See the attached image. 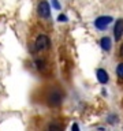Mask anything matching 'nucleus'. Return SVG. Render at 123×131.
<instances>
[{
  "mask_svg": "<svg viewBox=\"0 0 123 131\" xmlns=\"http://www.w3.org/2000/svg\"><path fill=\"white\" fill-rule=\"evenodd\" d=\"M63 101V93H61L60 89H51L47 96V102L49 106H59Z\"/></svg>",
  "mask_w": 123,
  "mask_h": 131,
  "instance_id": "nucleus-1",
  "label": "nucleus"
},
{
  "mask_svg": "<svg viewBox=\"0 0 123 131\" xmlns=\"http://www.w3.org/2000/svg\"><path fill=\"white\" fill-rule=\"evenodd\" d=\"M51 45V41H49L48 36L45 34H40L38 37L36 38V42H34V47H36V51H45V49L49 48Z\"/></svg>",
  "mask_w": 123,
  "mask_h": 131,
  "instance_id": "nucleus-2",
  "label": "nucleus"
},
{
  "mask_svg": "<svg viewBox=\"0 0 123 131\" xmlns=\"http://www.w3.org/2000/svg\"><path fill=\"white\" fill-rule=\"evenodd\" d=\"M37 14L41 18H49L51 15V7L47 0H40L38 6H37Z\"/></svg>",
  "mask_w": 123,
  "mask_h": 131,
  "instance_id": "nucleus-3",
  "label": "nucleus"
},
{
  "mask_svg": "<svg viewBox=\"0 0 123 131\" xmlns=\"http://www.w3.org/2000/svg\"><path fill=\"white\" fill-rule=\"evenodd\" d=\"M111 22H112V18H111V16H98V18L94 20V26H96V29H98V30H107Z\"/></svg>",
  "mask_w": 123,
  "mask_h": 131,
  "instance_id": "nucleus-4",
  "label": "nucleus"
},
{
  "mask_svg": "<svg viewBox=\"0 0 123 131\" xmlns=\"http://www.w3.org/2000/svg\"><path fill=\"white\" fill-rule=\"evenodd\" d=\"M114 36H115V40H120L122 36H123V19H119L116 25L114 27Z\"/></svg>",
  "mask_w": 123,
  "mask_h": 131,
  "instance_id": "nucleus-5",
  "label": "nucleus"
},
{
  "mask_svg": "<svg viewBox=\"0 0 123 131\" xmlns=\"http://www.w3.org/2000/svg\"><path fill=\"white\" fill-rule=\"evenodd\" d=\"M96 75H97V79H98V82H100V83H107V82L109 81L108 72H107L105 70H102V68H98V70H97Z\"/></svg>",
  "mask_w": 123,
  "mask_h": 131,
  "instance_id": "nucleus-6",
  "label": "nucleus"
},
{
  "mask_svg": "<svg viewBox=\"0 0 123 131\" xmlns=\"http://www.w3.org/2000/svg\"><path fill=\"white\" fill-rule=\"evenodd\" d=\"M100 45L104 51H111V47H112V41H111L109 37H102L100 40Z\"/></svg>",
  "mask_w": 123,
  "mask_h": 131,
  "instance_id": "nucleus-7",
  "label": "nucleus"
},
{
  "mask_svg": "<svg viewBox=\"0 0 123 131\" xmlns=\"http://www.w3.org/2000/svg\"><path fill=\"white\" fill-rule=\"evenodd\" d=\"M36 67H37V70H40V71L45 72V71H48L49 66H48V63H47L44 59H37V60H36Z\"/></svg>",
  "mask_w": 123,
  "mask_h": 131,
  "instance_id": "nucleus-8",
  "label": "nucleus"
},
{
  "mask_svg": "<svg viewBox=\"0 0 123 131\" xmlns=\"http://www.w3.org/2000/svg\"><path fill=\"white\" fill-rule=\"evenodd\" d=\"M47 131H64V127L61 126L60 123H56V122H53V123H51V124L48 126Z\"/></svg>",
  "mask_w": 123,
  "mask_h": 131,
  "instance_id": "nucleus-9",
  "label": "nucleus"
},
{
  "mask_svg": "<svg viewBox=\"0 0 123 131\" xmlns=\"http://www.w3.org/2000/svg\"><path fill=\"white\" fill-rule=\"evenodd\" d=\"M116 75L120 78V79H123V63H119L118 67H116Z\"/></svg>",
  "mask_w": 123,
  "mask_h": 131,
  "instance_id": "nucleus-10",
  "label": "nucleus"
},
{
  "mask_svg": "<svg viewBox=\"0 0 123 131\" xmlns=\"http://www.w3.org/2000/svg\"><path fill=\"white\" fill-rule=\"evenodd\" d=\"M52 3H53V7H55L56 10H60V4H59L57 0H52Z\"/></svg>",
  "mask_w": 123,
  "mask_h": 131,
  "instance_id": "nucleus-11",
  "label": "nucleus"
},
{
  "mask_svg": "<svg viewBox=\"0 0 123 131\" xmlns=\"http://www.w3.org/2000/svg\"><path fill=\"white\" fill-rule=\"evenodd\" d=\"M57 19H59V20H60V22H66V20H67V16H66V15H63V14H61V15H59V18H57Z\"/></svg>",
  "mask_w": 123,
  "mask_h": 131,
  "instance_id": "nucleus-12",
  "label": "nucleus"
},
{
  "mask_svg": "<svg viewBox=\"0 0 123 131\" xmlns=\"http://www.w3.org/2000/svg\"><path fill=\"white\" fill-rule=\"evenodd\" d=\"M71 131H79V127H78L77 123H74V124L71 126Z\"/></svg>",
  "mask_w": 123,
  "mask_h": 131,
  "instance_id": "nucleus-13",
  "label": "nucleus"
},
{
  "mask_svg": "<svg viewBox=\"0 0 123 131\" xmlns=\"http://www.w3.org/2000/svg\"><path fill=\"white\" fill-rule=\"evenodd\" d=\"M119 53H120V56L123 57V44H122V47H120V52H119Z\"/></svg>",
  "mask_w": 123,
  "mask_h": 131,
  "instance_id": "nucleus-14",
  "label": "nucleus"
}]
</instances>
